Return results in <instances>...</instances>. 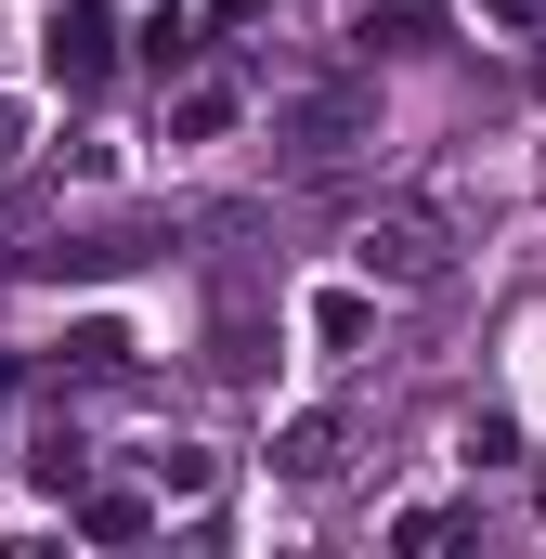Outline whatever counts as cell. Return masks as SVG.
I'll list each match as a JSON object with an SVG mask.
<instances>
[{"mask_svg": "<svg viewBox=\"0 0 546 559\" xmlns=\"http://www.w3.org/2000/svg\"><path fill=\"white\" fill-rule=\"evenodd\" d=\"M248 13H261V0H222V26H248Z\"/></svg>", "mask_w": 546, "mask_h": 559, "instance_id": "30bf717a", "label": "cell"}, {"mask_svg": "<svg viewBox=\"0 0 546 559\" xmlns=\"http://www.w3.org/2000/svg\"><path fill=\"white\" fill-rule=\"evenodd\" d=\"M365 338H378V299L365 286H325L312 299V352H365Z\"/></svg>", "mask_w": 546, "mask_h": 559, "instance_id": "7a4b0ae2", "label": "cell"}, {"mask_svg": "<svg viewBox=\"0 0 546 559\" xmlns=\"http://www.w3.org/2000/svg\"><path fill=\"white\" fill-rule=\"evenodd\" d=\"M13 156H26V118H13V105H0V169H13Z\"/></svg>", "mask_w": 546, "mask_h": 559, "instance_id": "9c48e42d", "label": "cell"}, {"mask_svg": "<svg viewBox=\"0 0 546 559\" xmlns=\"http://www.w3.org/2000/svg\"><path fill=\"white\" fill-rule=\"evenodd\" d=\"M235 131V92H222V79H209V92H182V105H169V143H222Z\"/></svg>", "mask_w": 546, "mask_h": 559, "instance_id": "5b68a950", "label": "cell"}, {"mask_svg": "<svg viewBox=\"0 0 546 559\" xmlns=\"http://www.w3.org/2000/svg\"><path fill=\"white\" fill-rule=\"evenodd\" d=\"M131 352H143V338L118 325V312H92V325H66V365H79V378H118Z\"/></svg>", "mask_w": 546, "mask_h": 559, "instance_id": "277c9868", "label": "cell"}, {"mask_svg": "<svg viewBox=\"0 0 546 559\" xmlns=\"http://www.w3.org/2000/svg\"><path fill=\"white\" fill-rule=\"evenodd\" d=\"M79 534L92 547H143L156 534V495H79Z\"/></svg>", "mask_w": 546, "mask_h": 559, "instance_id": "3957f363", "label": "cell"}, {"mask_svg": "<svg viewBox=\"0 0 546 559\" xmlns=\"http://www.w3.org/2000/svg\"><path fill=\"white\" fill-rule=\"evenodd\" d=\"M365 274H429V235H365Z\"/></svg>", "mask_w": 546, "mask_h": 559, "instance_id": "ba28073f", "label": "cell"}, {"mask_svg": "<svg viewBox=\"0 0 546 559\" xmlns=\"http://www.w3.org/2000/svg\"><path fill=\"white\" fill-rule=\"evenodd\" d=\"M39 66H52V92H105V79H118V13L66 0V13L39 26Z\"/></svg>", "mask_w": 546, "mask_h": 559, "instance_id": "6da1fadb", "label": "cell"}, {"mask_svg": "<svg viewBox=\"0 0 546 559\" xmlns=\"http://www.w3.org/2000/svg\"><path fill=\"white\" fill-rule=\"evenodd\" d=\"M143 481H156V495H209V455H195V442H156Z\"/></svg>", "mask_w": 546, "mask_h": 559, "instance_id": "8992f818", "label": "cell"}, {"mask_svg": "<svg viewBox=\"0 0 546 559\" xmlns=\"http://www.w3.org/2000/svg\"><path fill=\"white\" fill-rule=\"evenodd\" d=\"M286 468H299V481H325V468H339V429L299 417V429H286Z\"/></svg>", "mask_w": 546, "mask_h": 559, "instance_id": "52a82bcc", "label": "cell"}]
</instances>
